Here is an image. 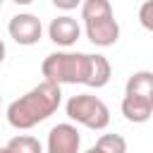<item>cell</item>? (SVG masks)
<instances>
[{
    "instance_id": "cell-18",
    "label": "cell",
    "mask_w": 153,
    "mask_h": 153,
    "mask_svg": "<svg viewBox=\"0 0 153 153\" xmlns=\"http://www.w3.org/2000/svg\"><path fill=\"white\" fill-rule=\"evenodd\" d=\"M0 7H2V0H0Z\"/></svg>"
},
{
    "instance_id": "cell-10",
    "label": "cell",
    "mask_w": 153,
    "mask_h": 153,
    "mask_svg": "<svg viewBox=\"0 0 153 153\" xmlns=\"http://www.w3.org/2000/svg\"><path fill=\"white\" fill-rule=\"evenodd\" d=\"M7 151L10 153H43L41 148V141L36 136H29V134H17L7 141Z\"/></svg>"
},
{
    "instance_id": "cell-16",
    "label": "cell",
    "mask_w": 153,
    "mask_h": 153,
    "mask_svg": "<svg viewBox=\"0 0 153 153\" xmlns=\"http://www.w3.org/2000/svg\"><path fill=\"white\" fill-rule=\"evenodd\" d=\"M84 153H103V151H100L98 146H91V148H88V151H84Z\"/></svg>"
},
{
    "instance_id": "cell-7",
    "label": "cell",
    "mask_w": 153,
    "mask_h": 153,
    "mask_svg": "<svg viewBox=\"0 0 153 153\" xmlns=\"http://www.w3.org/2000/svg\"><path fill=\"white\" fill-rule=\"evenodd\" d=\"M81 136L79 129L69 122L55 124L48 131V153H79Z\"/></svg>"
},
{
    "instance_id": "cell-15",
    "label": "cell",
    "mask_w": 153,
    "mask_h": 153,
    "mask_svg": "<svg viewBox=\"0 0 153 153\" xmlns=\"http://www.w3.org/2000/svg\"><path fill=\"white\" fill-rule=\"evenodd\" d=\"M12 2H14V5H31L33 0H12Z\"/></svg>"
},
{
    "instance_id": "cell-1",
    "label": "cell",
    "mask_w": 153,
    "mask_h": 153,
    "mask_svg": "<svg viewBox=\"0 0 153 153\" xmlns=\"http://www.w3.org/2000/svg\"><path fill=\"white\" fill-rule=\"evenodd\" d=\"M60 100H62L60 86L50 81H41L38 86H33L31 91H26L24 96L10 103L7 122L14 129H31L43 120H48L60 108Z\"/></svg>"
},
{
    "instance_id": "cell-19",
    "label": "cell",
    "mask_w": 153,
    "mask_h": 153,
    "mask_svg": "<svg viewBox=\"0 0 153 153\" xmlns=\"http://www.w3.org/2000/svg\"><path fill=\"white\" fill-rule=\"evenodd\" d=\"M0 100H2V98H0Z\"/></svg>"
},
{
    "instance_id": "cell-8",
    "label": "cell",
    "mask_w": 153,
    "mask_h": 153,
    "mask_svg": "<svg viewBox=\"0 0 153 153\" xmlns=\"http://www.w3.org/2000/svg\"><path fill=\"white\" fill-rule=\"evenodd\" d=\"M48 36H50V41H53L55 45L69 48V45H74V43L79 41L81 29H79V24H76L74 17L62 14V17H55V19L50 22V26H48Z\"/></svg>"
},
{
    "instance_id": "cell-14",
    "label": "cell",
    "mask_w": 153,
    "mask_h": 153,
    "mask_svg": "<svg viewBox=\"0 0 153 153\" xmlns=\"http://www.w3.org/2000/svg\"><path fill=\"white\" fill-rule=\"evenodd\" d=\"M5 53H7V48H5V43H2V38H0V65H2V60H5Z\"/></svg>"
},
{
    "instance_id": "cell-13",
    "label": "cell",
    "mask_w": 153,
    "mask_h": 153,
    "mask_svg": "<svg viewBox=\"0 0 153 153\" xmlns=\"http://www.w3.org/2000/svg\"><path fill=\"white\" fill-rule=\"evenodd\" d=\"M50 2H53L57 10H65V12H69V10H76V7H79L84 0H50Z\"/></svg>"
},
{
    "instance_id": "cell-2",
    "label": "cell",
    "mask_w": 153,
    "mask_h": 153,
    "mask_svg": "<svg viewBox=\"0 0 153 153\" xmlns=\"http://www.w3.org/2000/svg\"><path fill=\"white\" fill-rule=\"evenodd\" d=\"M81 19L86 26V36L98 48H110L120 38V24L115 19L110 0H84Z\"/></svg>"
},
{
    "instance_id": "cell-4",
    "label": "cell",
    "mask_w": 153,
    "mask_h": 153,
    "mask_svg": "<svg viewBox=\"0 0 153 153\" xmlns=\"http://www.w3.org/2000/svg\"><path fill=\"white\" fill-rule=\"evenodd\" d=\"M122 115L134 124L151 120V115H153V72L141 69L127 79L124 98H122Z\"/></svg>"
},
{
    "instance_id": "cell-11",
    "label": "cell",
    "mask_w": 153,
    "mask_h": 153,
    "mask_svg": "<svg viewBox=\"0 0 153 153\" xmlns=\"http://www.w3.org/2000/svg\"><path fill=\"white\" fill-rule=\"evenodd\" d=\"M96 146H98L103 153H127V141H124V136H120V134H103V136L96 141Z\"/></svg>"
},
{
    "instance_id": "cell-12",
    "label": "cell",
    "mask_w": 153,
    "mask_h": 153,
    "mask_svg": "<svg viewBox=\"0 0 153 153\" xmlns=\"http://www.w3.org/2000/svg\"><path fill=\"white\" fill-rule=\"evenodd\" d=\"M139 22L146 31L153 33V0H146L141 7H139Z\"/></svg>"
},
{
    "instance_id": "cell-5",
    "label": "cell",
    "mask_w": 153,
    "mask_h": 153,
    "mask_svg": "<svg viewBox=\"0 0 153 153\" xmlns=\"http://www.w3.org/2000/svg\"><path fill=\"white\" fill-rule=\"evenodd\" d=\"M67 110V117L86 129H105L110 124V110L108 105L98 98V96H91V93H79V96H72L65 105Z\"/></svg>"
},
{
    "instance_id": "cell-9",
    "label": "cell",
    "mask_w": 153,
    "mask_h": 153,
    "mask_svg": "<svg viewBox=\"0 0 153 153\" xmlns=\"http://www.w3.org/2000/svg\"><path fill=\"white\" fill-rule=\"evenodd\" d=\"M110 74H112V67H110L108 57H105V55H91V69H88L86 86H91V88H103V86L110 81Z\"/></svg>"
},
{
    "instance_id": "cell-17",
    "label": "cell",
    "mask_w": 153,
    "mask_h": 153,
    "mask_svg": "<svg viewBox=\"0 0 153 153\" xmlns=\"http://www.w3.org/2000/svg\"><path fill=\"white\" fill-rule=\"evenodd\" d=\"M0 153H10V151H7V146H2V148H0Z\"/></svg>"
},
{
    "instance_id": "cell-3",
    "label": "cell",
    "mask_w": 153,
    "mask_h": 153,
    "mask_svg": "<svg viewBox=\"0 0 153 153\" xmlns=\"http://www.w3.org/2000/svg\"><path fill=\"white\" fill-rule=\"evenodd\" d=\"M88 69H91V55L88 53H69V50L50 53L41 65L45 81L57 84V86H62V84H86Z\"/></svg>"
},
{
    "instance_id": "cell-6",
    "label": "cell",
    "mask_w": 153,
    "mask_h": 153,
    "mask_svg": "<svg viewBox=\"0 0 153 153\" xmlns=\"http://www.w3.org/2000/svg\"><path fill=\"white\" fill-rule=\"evenodd\" d=\"M7 31L12 36L14 43L19 45H36L41 41V33H43V26H41V19L31 12H19L10 19L7 24Z\"/></svg>"
}]
</instances>
